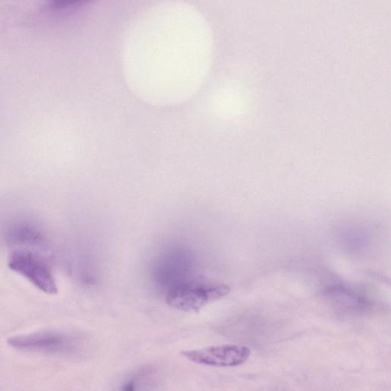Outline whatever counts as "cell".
Returning a JSON list of instances; mask_svg holds the SVG:
<instances>
[{
  "label": "cell",
  "mask_w": 391,
  "mask_h": 391,
  "mask_svg": "<svg viewBox=\"0 0 391 391\" xmlns=\"http://www.w3.org/2000/svg\"><path fill=\"white\" fill-rule=\"evenodd\" d=\"M8 344L23 352L70 355L79 351L81 340L78 336L72 334L43 331L10 338Z\"/></svg>",
  "instance_id": "cell-1"
},
{
  "label": "cell",
  "mask_w": 391,
  "mask_h": 391,
  "mask_svg": "<svg viewBox=\"0 0 391 391\" xmlns=\"http://www.w3.org/2000/svg\"><path fill=\"white\" fill-rule=\"evenodd\" d=\"M9 267L41 291L52 295L58 293L52 267L39 254L28 249L12 252L9 259Z\"/></svg>",
  "instance_id": "cell-2"
},
{
  "label": "cell",
  "mask_w": 391,
  "mask_h": 391,
  "mask_svg": "<svg viewBox=\"0 0 391 391\" xmlns=\"http://www.w3.org/2000/svg\"><path fill=\"white\" fill-rule=\"evenodd\" d=\"M230 292V287L225 284L184 283L170 289L166 300L170 306L178 311L193 312L224 298Z\"/></svg>",
  "instance_id": "cell-3"
},
{
  "label": "cell",
  "mask_w": 391,
  "mask_h": 391,
  "mask_svg": "<svg viewBox=\"0 0 391 391\" xmlns=\"http://www.w3.org/2000/svg\"><path fill=\"white\" fill-rule=\"evenodd\" d=\"M181 354L190 361L203 366L236 367L249 359L251 350L243 345L226 344L190 350Z\"/></svg>",
  "instance_id": "cell-4"
},
{
  "label": "cell",
  "mask_w": 391,
  "mask_h": 391,
  "mask_svg": "<svg viewBox=\"0 0 391 391\" xmlns=\"http://www.w3.org/2000/svg\"><path fill=\"white\" fill-rule=\"evenodd\" d=\"M5 238L8 243L20 247L42 246L45 236L36 224L19 221L10 225L5 232Z\"/></svg>",
  "instance_id": "cell-5"
},
{
  "label": "cell",
  "mask_w": 391,
  "mask_h": 391,
  "mask_svg": "<svg viewBox=\"0 0 391 391\" xmlns=\"http://www.w3.org/2000/svg\"><path fill=\"white\" fill-rule=\"evenodd\" d=\"M54 5L64 8V6H69L74 4L85 1V0H51Z\"/></svg>",
  "instance_id": "cell-6"
}]
</instances>
